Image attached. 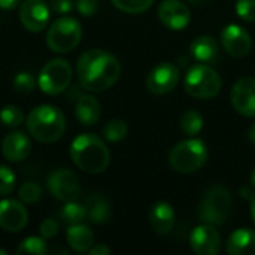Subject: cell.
Returning <instances> with one entry per match:
<instances>
[{
    "mask_svg": "<svg viewBox=\"0 0 255 255\" xmlns=\"http://www.w3.org/2000/svg\"><path fill=\"white\" fill-rule=\"evenodd\" d=\"M76 70L85 90L102 93L118 81L121 66L114 54L105 49H88L79 57Z\"/></svg>",
    "mask_w": 255,
    "mask_h": 255,
    "instance_id": "cell-1",
    "label": "cell"
},
{
    "mask_svg": "<svg viewBox=\"0 0 255 255\" xmlns=\"http://www.w3.org/2000/svg\"><path fill=\"white\" fill-rule=\"evenodd\" d=\"M73 163L87 173H102L108 169L111 154L102 139L94 134H79L70 146Z\"/></svg>",
    "mask_w": 255,
    "mask_h": 255,
    "instance_id": "cell-2",
    "label": "cell"
},
{
    "mask_svg": "<svg viewBox=\"0 0 255 255\" xmlns=\"http://www.w3.org/2000/svg\"><path fill=\"white\" fill-rule=\"evenodd\" d=\"M25 123L28 133L42 143L57 142L66 130V118L63 112L51 105H40L34 108L28 114Z\"/></svg>",
    "mask_w": 255,
    "mask_h": 255,
    "instance_id": "cell-3",
    "label": "cell"
},
{
    "mask_svg": "<svg viewBox=\"0 0 255 255\" xmlns=\"http://www.w3.org/2000/svg\"><path fill=\"white\" fill-rule=\"evenodd\" d=\"M232 214V196L223 185L209 187L199 205V218L202 223L221 226Z\"/></svg>",
    "mask_w": 255,
    "mask_h": 255,
    "instance_id": "cell-4",
    "label": "cell"
},
{
    "mask_svg": "<svg viewBox=\"0 0 255 255\" xmlns=\"http://www.w3.org/2000/svg\"><path fill=\"white\" fill-rule=\"evenodd\" d=\"M208 160V148L200 139H187L175 145L169 154V163L178 173H194Z\"/></svg>",
    "mask_w": 255,
    "mask_h": 255,
    "instance_id": "cell-5",
    "label": "cell"
},
{
    "mask_svg": "<svg viewBox=\"0 0 255 255\" xmlns=\"http://www.w3.org/2000/svg\"><path fill=\"white\" fill-rule=\"evenodd\" d=\"M184 85L187 93L196 99H212L221 91L223 81L217 70L209 64L200 63L187 72Z\"/></svg>",
    "mask_w": 255,
    "mask_h": 255,
    "instance_id": "cell-6",
    "label": "cell"
},
{
    "mask_svg": "<svg viewBox=\"0 0 255 255\" xmlns=\"http://www.w3.org/2000/svg\"><path fill=\"white\" fill-rule=\"evenodd\" d=\"M82 37V27L72 16H61L52 22L46 33V45L54 52H69L78 46Z\"/></svg>",
    "mask_w": 255,
    "mask_h": 255,
    "instance_id": "cell-7",
    "label": "cell"
},
{
    "mask_svg": "<svg viewBox=\"0 0 255 255\" xmlns=\"http://www.w3.org/2000/svg\"><path fill=\"white\" fill-rule=\"evenodd\" d=\"M72 81V67L69 61L63 58H54L48 61L39 73V88L49 96L63 93Z\"/></svg>",
    "mask_w": 255,
    "mask_h": 255,
    "instance_id": "cell-8",
    "label": "cell"
},
{
    "mask_svg": "<svg viewBox=\"0 0 255 255\" xmlns=\"http://www.w3.org/2000/svg\"><path fill=\"white\" fill-rule=\"evenodd\" d=\"M48 190L60 202H73L81 196V187L76 175L67 169L54 170L48 176Z\"/></svg>",
    "mask_w": 255,
    "mask_h": 255,
    "instance_id": "cell-9",
    "label": "cell"
},
{
    "mask_svg": "<svg viewBox=\"0 0 255 255\" xmlns=\"http://www.w3.org/2000/svg\"><path fill=\"white\" fill-rule=\"evenodd\" d=\"M179 69L172 63L157 64L146 78V88L152 94L163 96L173 91L179 82Z\"/></svg>",
    "mask_w": 255,
    "mask_h": 255,
    "instance_id": "cell-10",
    "label": "cell"
},
{
    "mask_svg": "<svg viewBox=\"0 0 255 255\" xmlns=\"http://www.w3.org/2000/svg\"><path fill=\"white\" fill-rule=\"evenodd\" d=\"M191 250L199 255H217L221 251V236L215 226L200 224L190 235Z\"/></svg>",
    "mask_w": 255,
    "mask_h": 255,
    "instance_id": "cell-11",
    "label": "cell"
},
{
    "mask_svg": "<svg viewBox=\"0 0 255 255\" xmlns=\"http://www.w3.org/2000/svg\"><path fill=\"white\" fill-rule=\"evenodd\" d=\"M221 43L227 54L241 58L250 54L253 48L251 36L245 28L238 24H229L221 31Z\"/></svg>",
    "mask_w": 255,
    "mask_h": 255,
    "instance_id": "cell-12",
    "label": "cell"
},
{
    "mask_svg": "<svg viewBox=\"0 0 255 255\" xmlns=\"http://www.w3.org/2000/svg\"><path fill=\"white\" fill-rule=\"evenodd\" d=\"M233 108L247 118H255V78H241L232 88Z\"/></svg>",
    "mask_w": 255,
    "mask_h": 255,
    "instance_id": "cell-13",
    "label": "cell"
},
{
    "mask_svg": "<svg viewBox=\"0 0 255 255\" xmlns=\"http://www.w3.org/2000/svg\"><path fill=\"white\" fill-rule=\"evenodd\" d=\"M19 21L28 31L39 33L49 21V9L43 0H24L19 6Z\"/></svg>",
    "mask_w": 255,
    "mask_h": 255,
    "instance_id": "cell-14",
    "label": "cell"
},
{
    "mask_svg": "<svg viewBox=\"0 0 255 255\" xmlns=\"http://www.w3.org/2000/svg\"><path fill=\"white\" fill-rule=\"evenodd\" d=\"M190 18V9L179 0H164L158 7V19L170 30H184Z\"/></svg>",
    "mask_w": 255,
    "mask_h": 255,
    "instance_id": "cell-15",
    "label": "cell"
},
{
    "mask_svg": "<svg viewBox=\"0 0 255 255\" xmlns=\"http://www.w3.org/2000/svg\"><path fill=\"white\" fill-rule=\"evenodd\" d=\"M28 214L25 208L12 199L0 200V229L16 233L27 226Z\"/></svg>",
    "mask_w": 255,
    "mask_h": 255,
    "instance_id": "cell-16",
    "label": "cell"
},
{
    "mask_svg": "<svg viewBox=\"0 0 255 255\" xmlns=\"http://www.w3.org/2000/svg\"><path fill=\"white\" fill-rule=\"evenodd\" d=\"M31 151V142L28 136L22 131H12L4 136L1 142V154L4 155L6 160L18 163L24 158Z\"/></svg>",
    "mask_w": 255,
    "mask_h": 255,
    "instance_id": "cell-17",
    "label": "cell"
},
{
    "mask_svg": "<svg viewBox=\"0 0 255 255\" xmlns=\"http://www.w3.org/2000/svg\"><path fill=\"white\" fill-rule=\"evenodd\" d=\"M149 224L157 235H167L175 224V211L166 202H157L149 209Z\"/></svg>",
    "mask_w": 255,
    "mask_h": 255,
    "instance_id": "cell-18",
    "label": "cell"
},
{
    "mask_svg": "<svg viewBox=\"0 0 255 255\" xmlns=\"http://www.w3.org/2000/svg\"><path fill=\"white\" fill-rule=\"evenodd\" d=\"M227 253L230 255H255V230L238 229L227 241Z\"/></svg>",
    "mask_w": 255,
    "mask_h": 255,
    "instance_id": "cell-19",
    "label": "cell"
},
{
    "mask_svg": "<svg viewBox=\"0 0 255 255\" xmlns=\"http://www.w3.org/2000/svg\"><path fill=\"white\" fill-rule=\"evenodd\" d=\"M191 55L203 64H214L218 60V43L212 36H200L190 46Z\"/></svg>",
    "mask_w": 255,
    "mask_h": 255,
    "instance_id": "cell-20",
    "label": "cell"
},
{
    "mask_svg": "<svg viewBox=\"0 0 255 255\" xmlns=\"http://www.w3.org/2000/svg\"><path fill=\"white\" fill-rule=\"evenodd\" d=\"M75 115L84 126H94L102 115V106L93 96H81L75 106Z\"/></svg>",
    "mask_w": 255,
    "mask_h": 255,
    "instance_id": "cell-21",
    "label": "cell"
},
{
    "mask_svg": "<svg viewBox=\"0 0 255 255\" xmlns=\"http://www.w3.org/2000/svg\"><path fill=\"white\" fill-rule=\"evenodd\" d=\"M66 238H67V244L70 245V248L76 253L90 251L91 247L94 245V235L91 229L84 224L70 226Z\"/></svg>",
    "mask_w": 255,
    "mask_h": 255,
    "instance_id": "cell-22",
    "label": "cell"
},
{
    "mask_svg": "<svg viewBox=\"0 0 255 255\" xmlns=\"http://www.w3.org/2000/svg\"><path fill=\"white\" fill-rule=\"evenodd\" d=\"M87 218L94 224H105L111 218V205L100 194H91L85 202Z\"/></svg>",
    "mask_w": 255,
    "mask_h": 255,
    "instance_id": "cell-23",
    "label": "cell"
},
{
    "mask_svg": "<svg viewBox=\"0 0 255 255\" xmlns=\"http://www.w3.org/2000/svg\"><path fill=\"white\" fill-rule=\"evenodd\" d=\"M87 217L85 212V206L75 203L73 202H67L63 209L60 211V218L63 220V223H66L67 226H75V224H81L82 220Z\"/></svg>",
    "mask_w": 255,
    "mask_h": 255,
    "instance_id": "cell-24",
    "label": "cell"
},
{
    "mask_svg": "<svg viewBox=\"0 0 255 255\" xmlns=\"http://www.w3.org/2000/svg\"><path fill=\"white\" fill-rule=\"evenodd\" d=\"M181 130L188 136H197L203 128V118L197 111H187L179 121Z\"/></svg>",
    "mask_w": 255,
    "mask_h": 255,
    "instance_id": "cell-25",
    "label": "cell"
},
{
    "mask_svg": "<svg viewBox=\"0 0 255 255\" xmlns=\"http://www.w3.org/2000/svg\"><path fill=\"white\" fill-rule=\"evenodd\" d=\"M128 133L127 123L123 120H111L105 127H103V136L109 142H120L126 139Z\"/></svg>",
    "mask_w": 255,
    "mask_h": 255,
    "instance_id": "cell-26",
    "label": "cell"
},
{
    "mask_svg": "<svg viewBox=\"0 0 255 255\" xmlns=\"http://www.w3.org/2000/svg\"><path fill=\"white\" fill-rule=\"evenodd\" d=\"M48 253L45 238H37V236H30L24 239L19 247L16 248V254H34V255H45Z\"/></svg>",
    "mask_w": 255,
    "mask_h": 255,
    "instance_id": "cell-27",
    "label": "cell"
},
{
    "mask_svg": "<svg viewBox=\"0 0 255 255\" xmlns=\"http://www.w3.org/2000/svg\"><path fill=\"white\" fill-rule=\"evenodd\" d=\"M112 3L123 12L142 13L152 6L154 0H112Z\"/></svg>",
    "mask_w": 255,
    "mask_h": 255,
    "instance_id": "cell-28",
    "label": "cell"
},
{
    "mask_svg": "<svg viewBox=\"0 0 255 255\" xmlns=\"http://www.w3.org/2000/svg\"><path fill=\"white\" fill-rule=\"evenodd\" d=\"M0 121L7 126V127H16L22 124L24 121V114L22 111L15 106V105H7L0 111Z\"/></svg>",
    "mask_w": 255,
    "mask_h": 255,
    "instance_id": "cell-29",
    "label": "cell"
},
{
    "mask_svg": "<svg viewBox=\"0 0 255 255\" xmlns=\"http://www.w3.org/2000/svg\"><path fill=\"white\" fill-rule=\"evenodd\" d=\"M18 196L24 203H34L40 199L42 188H40V185H37L34 182H25L19 187Z\"/></svg>",
    "mask_w": 255,
    "mask_h": 255,
    "instance_id": "cell-30",
    "label": "cell"
},
{
    "mask_svg": "<svg viewBox=\"0 0 255 255\" xmlns=\"http://www.w3.org/2000/svg\"><path fill=\"white\" fill-rule=\"evenodd\" d=\"M16 178L7 166H0V196H7L15 188Z\"/></svg>",
    "mask_w": 255,
    "mask_h": 255,
    "instance_id": "cell-31",
    "label": "cell"
},
{
    "mask_svg": "<svg viewBox=\"0 0 255 255\" xmlns=\"http://www.w3.org/2000/svg\"><path fill=\"white\" fill-rule=\"evenodd\" d=\"M34 85H36V82H34L33 75H30L27 72H21V73H18L13 78V88L19 94H28V93H31L34 90Z\"/></svg>",
    "mask_w": 255,
    "mask_h": 255,
    "instance_id": "cell-32",
    "label": "cell"
},
{
    "mask_svg": "<svg viewBox=\"0 0 255 255\" xmlns=\"http://www.w3.org/2000/svg\"><path fill=\"white\" fill-rule=\"evenodd\" d=\"M236 13L248 22L255 21V0H238Z\"/></svg>",
    "mask_w": 255,
    "mask_h": 255,
    "instance_id": "cell-33",
    "label": "cell"
},
{
    "mask_svg": "<svg viewBox=\"0 0 255 255\" xmlns=\"http://www.w3.org/2000/svg\"><path fill=\"white\" fill-rule=\"evenodd\" d=\"M57 233H58V224H57V221L55 220H51V218L43 220V223L40 224V235H42V238L52 239Z\"/></svg>",
    "mask_w": 255,
    "mask_h": 255,
    "instance_id": "cell-34",
    "label": "cell"
},
{
    "mask_svg": "<svg viewBox=\"0 0 255 255\" xmlns=\"http://www.w3.org/2000/svg\"><path fill=\"white\" fill-rule=\"evenodd\" d=\"M76 7H78L79 13H82L85 16H91L93 13H96V10L99 7V1L97 0H78Z\"/></svg>",
    "mask_w": 255,
    "mask_h": 255,
    "instance_id": "cell-35",
    "label": "cell"
},
{
    "mask_svg": "<svg viewBox=\"0 0 255 255\" xmlns=\"http://www.w3.org/2000/svg\"><path fill=\"white\" fill-rule=\"evenodd\" d=\"M51 7L55 12L66 13V12L72 10V0H51Z\"/></svg>",
    "mask_w": 255,
    "mask_h": 255,
    "instance_id": "cell-36",
    "label": "cell"
},
{
    "mask_svg": "<svg viewBox=\"0 0 255 255\" xmlns=\"http://www.w3.org/2000/svg\"><path fill=\"white\" fill-rule=\"evenodd\" d=\"M111 254V250L106 247V245H96V247H91L90 250V255H109Z\"/></svg>",
    "mask_w": 255,
    "mask_h": 255,
    "instance_id": "cell-37",
    "label": "cell"
},
{
    "mask_svg": "<svg viewBox=\"0 0 255 255\" xmlns=\"http://www.w3.org/2000/svg\"><path fill=\"white\" fill-rule=\"evenodd\" d=\"M21 3V0H0L1 9H13Z\"/></svg>",
    "mask_w": 255,
    "mask_h": 255,
    "instance_id": "cell-38",
    "label": "cell"
},
{
    "mask_svg": "<svg viewBox=\"0 0 255 255\" xmlns=\"http://www.w3.org/2000/svg\"><path fill=\"white\" fill-rule=\"evenodd\" d=\"M250 205H251V217H253V221H254L255 224V193L250 199Z\"/></svg>",
    "mask_w": 255,
    "mask_h": 255,
    "instance_id": "cell-39",
    "label": "cell"
},
{
    "mask_svg": "<svg viewBox=\"0 0 255 255\" xmlns=\"http://www.w3.org/2000/svg\"><path fill=\"white\" fill-rule=\"evenodd\" d=\"M248 137H250V142L255 146V123L251 126V128L248 131Z\"/></svg>",
    "mask_w": 255,
    "mask_h": 255,
    "instance_id": "cell-40",
    "label": "cell"
},
{
    "mask_svg": "<svg viewBox=\"0 0 255 255\" xmlns=\"http://www.w3.org/2000/svg\"><path fill=\"white\" fill-rule=\"evenodd\" d=\"M251 185L255 188V167L254 170H253V175H251Z\"/></svg>",
    "mask_w": 255,
    "mask_h": 255,
    "instance_id": "cell-41",
    "label": "cell"
},
{
    "mask_svg": "<svg viewBox=\"0 0 255 255\" xmlns=\"http://www.w3.org/2000/svg\"><path fill=\"white\" fill-rule=\"evenodd\" d=\"M0 255H6V251H4V250H1V248H0Z\"/></svg>",
    "mask_w": 255,
    "mask_h": 255,
    "instance_id": "cell-42",
    "label": "cell"
}]
</instances>
